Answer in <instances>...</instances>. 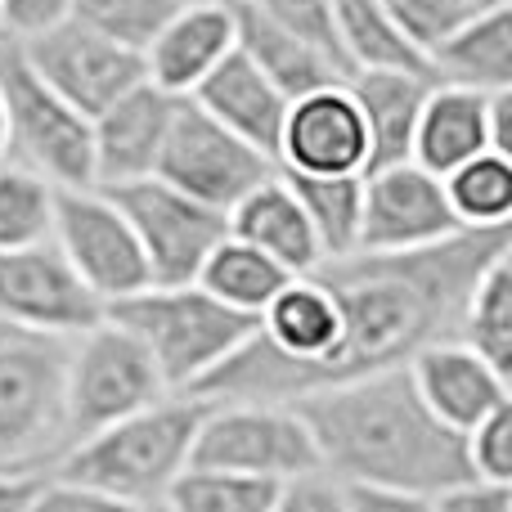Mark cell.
<instances>
[{
    "instance_id": "8d00e7d4",
    "label": "cell",
    "mask_w": 512,
    "mask_h": 512,
    "mask_svg": "<svg viewBox=\"0 0 512 512\" xmlns=\"http://www.w3.org/2000/svg\"><path fill=\"white\" fill-rule=\"evenodd\" d=\"M432 512H512V486L463 481V486L432 495Z\"/></svg>"
},
{
    "instance_id": "d6986e66",
    "label": "cell",
    "mask_w": 512,
    "mask_h": 512,
    "mask_svg": "<svg viewBox=\"0 0 512 512\" xmlns=\"http://www.w3.org/2000/svg\"><path fill=\"white\" fill-rule=\"evenodd\" d=\"M427 72L441 86L463 90H512V5L472 9L454 32L427 50Z\"/></svg>"
},
{
    "instance_id": "d6a6232c",
    "label": "cell",
    "mask_w": 512,
    "mask_h": 512,
    "mask_svg": "<svg viewBox=\"0 0 512 512\" xmlns=\"http://www.w3.org/2000/svg\"><path fill=\"white\" fill-rule=\"evenodd\" d=\"M378 5H382V14L400 27V36H405L414 50H423V59L445 32H454V27L472 14L463 0H378Z\"/></svg>"
},
{
    "instance_id": "5b68a950",
    "label": "cell",
    "mask_w": 512,
    "mask_h": 512,
    "mask_svg": "<svg viewBox=\"0 0 512 512\" xmlns=\"http://www.w3.org/2000/svg\"><path fill=\"white\" fill-rule=\"evenodd\" d=\"M0 104H5V158L36 171L54 189L95 185L90 153V117L77 113L63 95H54L32 63L23 59L14 36H0Z\"/></svg>"
},
{
    "instance_id": "e0dca14e",
    "label": "cell",
    "mask_w": 512,
    "mask_h": 512,
    "mask_svg": "<svg viewBox=\"0 0 512 512\" xmlns=\"http://www.w3.org/2000/svg\"><path fill=\"white\" fill-rule=\"evenodd\" d=\"M239 45L234 0H185L144 45V81L189 99L194 86Z\"/></svg>"
},
{
    "instance_id": "4dcf8cb0",
    "label": "cell",
    "mask_w": 512,
    "mask_h": 512,
    "mask_svg": "<svg viewBox=\"0 0 512 512\" xmlns=\"http://www.w3.org/2000/svg\"><path fill=\"white\" fill-rule=\"evenodd\" d=\"M185 0H68V18L90 32L108 36V41L140 50L158 36V27L167 23Z\"/></svg>"
},
{
    "instance_id": "6da1fadb",
    "label": "cell",
    "mask_w": 512,
    "mask_h": 512,
    "mask_svg": "<svg viewBox=\"0 0 512 512\" xmlns=\"http://www.w3.org/2000/svg\"><path fill=\"white\" fill-rule=\"evenodd\" d=\"M319 450V472L337 486H373L400 495H441L472 477L468 436L450 432L409 369H382L337 387H319L288 400Z\"/></svg>"
},
{
    "instance_id": "e575fe53",
    "label": "cell",
    "mask_w": 512,
    "mask_h": 512,
    "mask_svg": "<svg viewBox=\"0 0 512 512\" xmlns=\"http://www.w3.org/2000/svg\"><path fill=\"white\" fill-rule=\"evenodd\" d=\"M32 512H167V508L162 504H131V499L99 495V490L72 486V481H59V477H45Z\"/></svg>"
},
{
    "instance_id": "4316f807",
    "label": "cell",
    "mask_w": 512,
    "mask_h": 512,
    "mask_svg": "<svg viewBox=\"0 0 512 512\" xmlns=\"http://www.w3.org/2000/svg\"><path fill=\"white\" fill-rule=\"evenodd\" d=\"M454 337L472 346L486 364H495L504 378H512V252L499 256L468 292Z\"/></svg>"
},
{
    "instance_id": "3957f363",
    "label": "cell",
    "mask_w": 512,
    "mask_h": 512,
    "mask_svg": "<svg viewBox=\"0 0 512 512\" xmlns=\"http://www.w3.org/2000/svg\"><path fill=\"white\" fill-rule=\"evenodd\" d=\"M104 319L122 324L153 355L171 396L198 387L256 333L252 315L230 310L198 283H149L144 292L104 306Z\"/></svg>"
},
{
    "instance_id": "f35d334b",
    "label": "cell",
    "mask_w": 512,
    "mask_h": 512,
    "mask_svg": "<svg viewBox=\"0 0 512 512\" xmlns=\"http://www.w3.org/2000/svg\"><path fill=\"white\" fill-rule=\"evenodd\" d=\"M346 512H432V499L400 495V490H373V486H342Z\"/></svg>"
},
{
    "instance_id": "8fae6325",
    "label": "cell",
    "mask_w": 512,
    "mask_h": 512,
    "mask_svg": "<svg viewBox=\"0 0 512 512\" xmlns=\"http://www.w3.org/2000/svg\"><path fill=\"white\" fill-rule=\"evenodd\" d=\"M18 50L54 95H63L86 117H99L113 99H122L126 90L144 81L140 50H126V45L108 41L72 18H59L45 32L23 36Z\"/></svg>"
},
{
    "instance_id": "603a6c76",
    "label": "cell",
    "mask_w": 512,
    "mask_h": 512,
    "mask_svg": "<svg viewBox=\"0 0 512 512\" xmlns=\"http://www.w3.org/2000/svg\"><path fill=\"white\" fill-rule=\"evenodd\" d=\"M234 18H239V50L261 68V77L270 81L288 104L301 95H315V90L342 86L346 81V72L337 68L324 50H315V45H306L301 36L274 27L270 18H261L252 5L234 0Z\"/></svg>"
},
{
    "instance_id": "ee69618b",
    "label": "cell",
    "mask_w": 512,
    "mask_h": 512,
    "mask_svg": "<svg viewBox=\"0 0 512 512\" xmlns=\"http://www.w3.org/2000/svg\"><path fill=\"white\" fill-rule=\"evenodd\" d=\"M0 36H5V9H0Z\"/></svg>"
},
{
    "instance_id": "9a60e30c",
    "label": "cell",
    "mask_w": 512,
    "mask_h": 512,
    "mask_svg": "<svg viewBox=\"0 0 512 512\" xmlns=\"http://www.w3.org/2000/svg\"><path fill=\"white\" fill-rule=\"evenodd\" d=\"M176 108H180V95H167L153 81H140L122 99H113L99 117H90L95 189L131 185V180L153 176Z\"/></svg>"
},
{
    "instance_id": "60d3db41",
    "label": "cell",
    "mask_w": 512,
    "mask_h": 512,
    "mask_svg": "<svg viewBox=\"0 0 512 512\" xmlns=\"http://www.w3.org/2000/svg\"><path fill=\"white\" fill-rule=\"evenodd\" d=\"M45 472H0V512H32Z\"/></svg>"
},
{
    "instance_id": "484cf974",
    "label": "cell",
    "mask_w": 512,
    "mask_h": 512,
    "mask_svg": "<svg viewBox=\"0 0 512 512\" xmlns=\"http://www.w3.org/2000/svg\"><path fill=\"white\" fill-rule=\"evenodd\" d=\"M279 176L297 194L324 261L355 252V243H360V212H364V176H297V171H279Z\"/></svg>"
},
{
    "instance_id": "2e32d148",
    "label": "cell",
    "mask_w": 512,
    "mask_h": 512,
    "mask_svg": "<svg viewBox=\"0 0 512 512\" xmlns=\"http://www.w3.org/2000/svg\"><path fill=\"white\" fill-rule=\"evenodd\" d=\"M405 369L414 378V391L423 396V405L459 436H468L477 423H486L495 409L512 405V391H508L512 378H504L495 364H486L459 337L423 346Z\"/></svg>"
},
{
    "instance_id": "9c48e42d",
    "label": "cell",
    "mask_w": 512,
    "mask_h": 512,
    "mask_svg": "<svg viewBox=\"0 0 512 512\" xmlns=\"http://www.w3.org/2000/svg\"><path fill=\"white\" fill-rule=\"evenodd\" d=\"M104 194L122 207L126 225L135 230V243H140L144 261H149L153 283H194L212 248L230 234L225 212L180 194L158 176L113 185Z\"/></svg>"
},
{
    "instance_id": "ac0fdd59",
    "label": "cell",
    "mask_w": 512,
    "mask_h": 512,
    "mask_svg": "<svg viewBox=\"0 0 512 512\" xmlns=\"http://www.w3.org/2000/svg\"><path fill=\"white\" fill-rule=\"evenodd\" d=\"M189 99H194L212 122H221L225 131L248 140L252 149H261L265 158H279V135H283V117H288V99L261 77V68H256L239 45L198 81Z\"/></svg>"
},
{
    "instance_id": "52a82bcc",
    "label": "cell",
    "mask_w": 512,
    "mask_h": 512,
    "mask_svg": "<svg viewBox=\"0 0 512 512\" xmlns=\"http://www.w3.org/2000/svg\"><path fill=\"white\" fill-rule=\"evenodd\" d=\"M189 468L239 472V477L283 481L319 472V450L292 405L274 400H212L198 423Z\"/></svg>"
},
{
    "instance_id": "f1b7e54d",
    "label": "cell",
    "mask_w": 512,
    "mask_h": 512,
    "mask_svg": "<svg viewBox=\"0 0 512 512\" xmlns=\"http://www.w3.org/2000/svg\"><path fill=\"white\" fill-rule=\"evenodd\" d=\"M54 194L59 189L36 171L0 158V252L45 243L54 230Z\"/></svg>"
},
{
    "instance_id": "7a4b0ae2",
    "label": "cell",
    "mask_w": 512,
    "mask_h": 512,
    "mask_svg": "<svg viewBox=\"0 0 512 512\" xmlns=\"http://www.w3.org/2000/svg\"><path fill=\"white\" fill-rule=\"evenodd\" d=\"M207 405L212 400L203 396H167L122 423L99 427L59 454L50 477L131 504H162L171 481L189 468V450Z\"/></svg>"
},
{
    "instance_id": "5bb4252c",
    "label": "cell",
    "mask_w": 512,
    "mask_h": 512,
    "mask_svg": "<svg viewBox=\"0 0 512 512\" xmlns=\"http://www.w3.org/2000/svg\"><path fill=\"white\" fill-rule=\"evenodd\" d=\"M274 162L279 171H297V176H364L369 171V135H364L360 108L346 95V81L292 99Z\"/></svg>"
},
{
    "instance_id": "d590c367",
    "label": "cell",
    "mask_w": 512,
    "mask_h": 512,
    "mask_svg": "<svg viewBox=\"0 0 512 512\" xmlns=\"http://www.w3.org/2000/svg\"><path fill=\"white\" fill-rule=\"evenodd\" d=\"M270 512H346V499L328 472H306V477L283 481Z\"/></svg>"
},
{
    "instance_id": "7c38bea8",
    "label": "cell",
    "mask_w": 512,
    "mask_h": 512,
    "mask_svg": "<svg viewBox=\"0 0 512 512\" xmlns=\"http://www.w3.org/2000/svg\"><path fill=\"white\" fill-rule=\"evenodd\" d=\"M104 319V301L77 279L50 239L0 252V324L81 337Z\"/></svg>"
},
{
    "instance_id": "ffe728a7",
    "label": "cell",
    "mask_w": 512,
    "mask_h": 512,
    "mask_svg": "<svg viewBox=\"0 0 512 512\" xmlns=\"http://www.w3.org/2000/svg\"><path fill=\"white\" fill-rule=\"evenodd\" d=\"M432 90L427 72H351L346 77V95L360 108L364 135H369V171L409 162L414 153V126L423 113V99Z\"/></svg>"
},
{
    "instance_id": "ab89813d",
    "label": "cell",
    "mask_w": 512,
    "mask_h": 512,
    "mask_svg": "<svg viewBox=\"0 0 512 512\" xmlns=\"http://www.w3.org/2000/svg\"><path fill=\"white\" fill-rule=\"evenodd\" d=\"M486 144L512 162V90H495L486 99Z\"/></svg>"
},
{
    "instance_id": "83f0119b",
    "label": "cell",
    "mask_w": 512,
    "mask_h": 512,
    "mask_svg": "<svg viewBox=\"0 0 512 512\" xmlns=\"http://www.w3.org/2000/svg\"><path fill=\"white\" fill-rule=\"evenodd\" d=\"M445 198L463 230L512 225V162L499 153H477L445 176Z\"/></svg>"
},
{
    "instance_id": "f546056e",
    "label": "cell",
    "mask_w": 512,
    "mask_h": 512,
    "mask_svg": "<svg viewBox=\"0 0 512 512\" xmlns=\"http://www.w3.org/2000/svg\"><path fill=\"white\" fill-rule=\"evenodd\" d=\"M279 486L261 477H239V472L216 468H185L171 481L162 508L167 512H270Z\"/></svg>"
},
{
    "instance_id": "836d02e7",
    "label": "cell",
    "mask_w": 512,
    "mask_h": 512,
    "mask_svg": "<svg viewBox=\"0 0 512 512\" xmlns=\"http://www.w3.org/2000/svg\"><path fill=\"white\" fill-rule=\"evenodd\" d=\"M468 463L477 481L512 486V405L495 409L486 423L468 432Z\"/></svg>"
},
{
    "instance_id": "b9f144b4",
    "label": "cell",
    "mask_w": 512,
    "mask_h": 512,
    "mask_svg": "<svg viewBox=\"0 0 512 512\" xmlns=\"http://www.w3.org/2000/svg\"><path fill=\"white\" fill-rule=\"evenodd\" d=\"M468 9H490V5H512V0H463Z\"/></svg>"
},
{
    "instance_id": "d4e9b609",
    "label": "cell",
    "mask_w": 512,
    "mask_h": 512,
    "mask_svg": "<svg viewBox=\"0 0 512 512\" xmlns=\"http://www.w3.org/2000/svg\"><path fill=\"white\" fill-rule=\"evenodd\" d=\"M288 279L292 274L283 270L279 261H270V256L256 252L252 243L225 234V239L212 248V256L203 261V270H198L194 283L203 292H212L216 301H225L230 310H243V315L261 319V310L279 297Z\"/></svg>"
},
{
    "instance_id": "44dd1931",
    "label": "cell",
    "mask_w": 512,
    "mask_h": 512,
    "mask_svg": "<svg viewBox=\"0 0 512 512\" xmlns=\"http://www.w3.org/2000/svg\"><path fill=\"white\" fill-rule=\"evenodd\" d=\"M225 221H230L234 239L252 243L256 252L279 261L288 274H310L324 261L319 239H315V230H310L306 212H301L297 194L288 189V180H283L279 171H274L270 180H261L252 194H243L239 203L225 212Z\"/></svg>"
},
{
    "instance_id": "7bdbcfd3",
    "label": "cell",
    "mask_w": 512,
    "mask_h": 512,
    "mask_svg": "<svg viewBox=\"0 0 512 512\" xmlns=\"http://www.w3.org/2000/svg\"><path fill=\"white\" fill-rule=\"evenodd\" d=\"M5 140H9V131H5V104H0V158H5Z\"/></svg>"
},
{
    "instance_id": "8992f818",
    "label": "cell",
    "mask_w": 512,
    "mask_h": 512,
    "mask_svg": "<svg viewBox=\"0 0 512 512\" xmlns=\"http://www.w3.org/2000/svg\"><path fill=\"white\" fill-rule=\"evenodd\" d=\"M171 387L162 382L153 355L113 319H99L68 346V373H63V427L68 445L99 432L108 423L140 414V409L167 400Z\"/></svg>"
},
{
    "instance_id": "1f68e13d",
    "label": "cell",
    "mask_w": 512,
    "mask_h": 512,
    "mask_svg": "<svg viewBox=\"0 0 512 512\" xmlns=\"http://www.w3.org/2000/svg\"><path fill=\"white\" fill-rule=\"evenodd\" d=\"M243 5H252L256 14L270 18L274 27H283V32L301 36L306 45L324 50L328 59L346 72L342 50H337V32H333V5H328V0H243ZM346 77H351V72H346Z\"/></svg>"
},
{
    "instance_id": "277c9868",
    "label": "cell",
    "mask_w": 512,
    "mask_h": 512,
    "mask_svg": "<svg viewBox=\"0 0 512 512\" xmlns=\"http://www.w3.org/2000/svg\"><path fill=\"white\" fill-rule=\"evenodd\" d=\"M72 337L0 324V472H45L68 450L63 373Z\"/></svg>"
},
{
    "instance_id": "cb8c5ba5",
    "label": "cell",
    "mask_w": 512,
    "mask_h": 512,
    "mask_svg": "<svg viewBox=\"0 0 512 512\" xmlns=\"http://www.w3.org/2000/svg\"><path fill=\"white\" fill-rule=\"evenodd\" d=\"M328 5H333V32L346 72H427L423 50H414L400 36V27L382 14L378 0H328Z\"/></svg>"
},
{
    "instance_id": "30bf717a",
    "label": "cell",
    "mask_w": 512,
    "mask_h": 512,
    "mask_svg": "<svg viewBox=\"0 0 512 512\" xmlns=\"http://www.w3.org/2000/svg\"><path fill=\"white\" fill-rule=\"evenodd\" d=\"M50 243L77 279L95 292L104 306L149 288V261H144L135 230L126 225L122 207L104 189H59L54 194V230Z\"/></svg>"
},
{
    "instance_id": "4fadbf2b",
    "label": "cell",
    "mask_w": 512,
    "mask_h": 512,
    "mask_svg": "<svg viewBox=\"0 0 512 512\" xmlns=\"http://www.w3.org/2000/svg\"><path fill=\"white\" fill-rule=\"evenodd\" d=\"M445 180L423 171L418 162L364 171V212L355 252H414L459 234Z\"/></svg>"
},
{
    "instance_id": "7402d4cb",
    "label": "cell",
    "mask_w": 512,
    "mask_h": 512,
    "mask_svg": "<svg viewBox=\"0 0 512 512\" xmlns=\"http://www.w3.org/2000/svg\"><path fill=\"white\" fill-rule=\"evenodd\" d=\"M486 99L490 95H481V90L432 81V90L423 99V113H418V126H414V153H409V162H418L423 171L445 180L454 167L472 162L477 153H490Z\"/></svg>"
},
{
    "instance_id": "74e56055",
    "label": "cell",
    "mask_w": 512,
    "mask_h": 512,
    "mask_svg": "<svg viewBox=\"0 0 512 512\" xmlns=\"http://www.w3.org/2000/svg\"><path fill=\"white\" fill-rule=\"evenodd\" d=\"M0 9H5V32L14 36V41L36 36L50 23L68 18V0H0Z\"/></svg>"
},
{
    "instance_id": "ba28073f",
    "label": "cell",
    "mask_w": 512,
    "mask_h": 512,
    "mask_svg": "<svg viewBox=\"0 0 512 512\" xmlns=\"http://www.w3.org/2000/svg\"><path fill=\"white\" fill-rule=\"evenodd\" d=\"M274 171H279L274 158H265L248 140H239L221 122H212L194 99H180L153 176L167 180L180 194L198 198V203L216 207V212H230L243 194H252Z\"/></svg>"
}]
</instances>
